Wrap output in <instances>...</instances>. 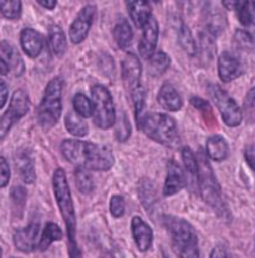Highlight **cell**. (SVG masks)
Returning <instances> with one entry per match:
<instances>
[{
	"label": "cell",
	"instance_id": "7bdbcfd3",
	"mask_svg": "<svg viewBox=\"0 0 255 258\" xmlns=\"http://www.w3.org/2000/svg\"><path fill=\"white\" fill-rule=\"evenodd\" d=\"M244 157H245L246 164L251 170L255 171V145H248L244 150Z\"/></svg>",
	"mask_w": 255,
	"mask_h": 258
},
{
	"label": "cell",
	"instance_id": "ac0fdd59",
	"mask_svg": "<svg viewBox=\"0 0 255 258\" xmlns=\"http://www.w3.org/2000/svg\"><path fill=\"white\" fill-rule=\"evenodd\" d=\"M15 165L19 171L20 178L28 185L35 182L36 173L35 166H34L33 155L29 150H20L15 156Z\"/></svg>",
	"mask_w": 255,
	"mask_h": 258
},
{
	"label": "cell",
	"instance_id": "8d00e7d4",
	"mask_svg": "<svg viewBox=\"0 0 255 258\" xmlns=\"http://www.w3.org/2000/svg\"><path fill=\"white\" fill-rule=\"evenodd\" d=\"M234 43H235L238 49L243 50V51H250L254 47L255 41L254 36L251 35L249 31L239 29V30H236L235 34H234Z\"/></svg>",
	"mask_w": 255,
	"mask_h": 258
},
{
	"label": "cell",
	"instance_id": "b9f144b4",
	"mask_svg": "<svg viewBox=\"0 0 255 258\" xmlns=\"http://www.w3.org/2000/svg\"><path fill=\"white\" fill-rule=\"evenodd\" d=\"M10 180V167L7 159L0 156V188L5 187Z\"/></svg>",
	"mask_w": 255,
	"mask_h": 258
},
{
	"label": "cell",
	"instance_id": "f5cc1de1",
	"mask_svg": "<svg viewBox=\"0 0 255 258\" xmlns=\"http://www.w3.org/2000/svg\"><path fill=\"white\" fill-rule=\"evenodd\" d=\"M14 258H15V257H14Z\"/></svg>",
	"mask_w": 255,
	"mask_h": 258
},
{
	"label": "cell",
	"instance_id": "bcb514c9",
	"mask_svg": "<svg viewBox=\"0 0 255 258\" xmlns=\"http://www.w3.org/2000/svg\"><path fill=\"white\" fill-rule=\"evenodd\" d=\"M8 96H9V89H8V84L5 83L3 79H0V109L4 107L7 104Z\"/></svg>",
	"mask_w": 255,
	"mask_h": 258
},
{
	"label": "cell",
	"instance_id": "836d02e7",
	"mask_svg": "<svg viewBox=\"0 0 255 258\" xmlns=\"http://www.w3.org/2000/svg\"><path fill=\"white\" fill-rule=\"evenodd\" d=\"M75 181L77 188L80 189V192H82L83 195H90L91 192L94 191L93 176L90 175V172H89L88 170L76 167Z\"/></svg>",
	"mask_w": 255,
	"mask_h": 258
},
{
	"label": "cell",
	"instance_id": "484cf974",
	"mask_svg": "<svg viewBox=\"0 0 255 258\" xmlns=\"http://www.w3.org/2000/svg\"><path fill=\"white\" fill-rule=\"evenodd\" d=\"M181 155H182V161L189 181L193 186H198V160H197V156L188 146L183 147Z\"/></svg>",
	"mask_w": 255,
	"mask_h": 258
},
{
	"label": "cell",
	"instance_id": "9a60e30c",
	"mask_svg": "<svg viewBox=\"0 0 255 258\" xmlns=\"http://www.w3.org/2000/svg\"><path fill=\"white\" fill-rule=\"evenodd\" d=\"M187 185V177L185 171L182 170L180 164L175 160H169L167 165V177H165L163 195L165 197L173 196L183 189Z\"/></svg>",
	"mask_w": 255,
	"mask_h": 258
},
{
	"label": "cell",
	"instance_id": "7dc6e473",
	"mask_svg": "<svg viewBox=\"0 0 255 258\" xmlns=\"http://www.w3.org/2000/svg\"><path fill=\"white\" fill-rule=\"evenodd\" d=\"M38 4H40L41 7H44L45 9L52 10V9H55V7L57 5V2L56 0H39Z\"/></svg>",
	"mask_w": 255,
	"mask_h": 258
},
{
	"label": "cell",
	"instance_id": "5bb4252c",
	"mask_svg": "<svg viewBox=\"0 0 255 258\" xmlns=\"http://www.w3.org/2000/svg\"><path fill=\"white\" fill-rule=\"evenodd\" d=\"M121 70H122V79L123 83H125V86L130 90V93H132L135 89H137L141 85V61H139V59L135 54L130 52L122 60Z\"/></svg>",
	"mask_w": 255,
	"mask_h": 258
},
{
	"label": "cell",
	"instance_id": "7a4b0ae2",
	"mask_svg": "<svg viewBox=\"0 0 255 258\" xmlns=\"http://www.w3.org/2000/svg\"><path fill=\"white\" fill-rule=\"evenodd\" d=\"M163 225L171 236L172 249L178 258H199L198 236L188 221L176 216H164Z\"/></svg>",
	"mask_w": 255,
	"mask_h": 258
},
{
	"label": "cell",
	"instance_id": "ba28073f",
	"mask_svg": "<svg viewBox=\"0 0 255 258\" xmlns=\"http://www.w3.org/2000/svg\"><path fill=\"white\" fill-rule=\"evenodd\" d=\"M209 96L219 110L223 121L229 127H238L243 121V112L235 100L217 84L208 86Z\"/></svg>",
	"mask_w": 255,
	"mask_h": 258
},
{
	"label": "cell",
	"instance_id": "d6986e66",
	"mask_svg": "<svg viewBox=\"0 0 255 258\" xmlns=\"http://www.w3.org/2000/svg\"><path fill=\"white\" fill-rule=\"evenodd\" d=\"M159 105L165 109L167 111H180L181 107H182L183 101L181 99V95L178 94V91L176 90L175 86L169 83H164L162 85V88L159 89L158 96H157Z\"/></svg>",
	"mask_w": 255,
	"mask_h": 258
},
{
	"label": "cell",
	"instance_id": "f35d334b",
	"mask_svg": "<svg viewBox=\"0 0 255 258\" xmlns=\"http://www.w3.org/2000/svg\"><path fill=\"white\" fill-rule=\"evenodd\" d=\"M130 135H131V123L130 121H128V118L126 117V115L122 114V116H121L120 120L117 121L116 140H118L120 142H123L128 140Z\"/></svg>",
	"mask_w": 255,
	"mask_h": 258
},
{
	"label": "cell",
	"instance_id": "3957f363",
	"mask_svg": "<svg viewBox=\"0 0 255 258\" xmlns=\"http://www.w3.org/2000/svg\"><path fill=\"white\" fill-rule=\"evenodd\" d=\"M137 126L147 138L167 147L175 146L178 142L177 123L167 114L147 112L137 121Z\"/></svg>",
	"mask_w": 255,
	"mask_h": 258
},
{
	"label": "cell",
	"instance_id": "52a82bcc",
	"mask_svg": "<svg viewBox=\"0 0 255 258\" xmlns=\"http://www.w3.org/2000/svg\"><path fill=\"white\" fill-rule=\"evenodd\" d=\"M91 101H93L94 122L101 130L111 128L116 123V109L114 99L109 89L104 85H94L91 88Z\"/></svg>",
	"mask_w": 255,
	"mask_h": 258
},
{
	"label": "cell",
	"instance_id": "8fae6325",
	"mask_svg": "<svg viewBox=\"0 0 255 258\" xmlns=\"http://www.w3.org/2000/svg\"><path fill=\"white\" fill-rule=\"evenodd\" d=\"M39 233H40L39 222H31L25 227L15 231L13 239H14V244L18 251L23 253H31L38 249Z\"/></svg>",
	"mask_w": 255,
	"mask_h": 258
},
{
	"label": "cell",
	"instance_id": "f546056e",
	"mask_svg": "<svg viewBox=\"0 0 255 258\" xmlns=\"http://www.w3.org/2000/svg\"><path fill=\"white\" fill-rule=\"evenodd\" d=\"M177 36L178 43L182 46V49L185 50L188 55L194 56V55L197 54L196 40H194L193 35H192L191 29H189L183 22H180V24L177 25Z\"/></svg>",
	"mask_w": 255,
	"mask_h": 258
},
{
	"label": "cell",
	"instance_id": "ab89813d",
	"mask_svg": "<svg viewBox=\"0 0 255 258\" xmlns=\"http://www.w3.org/2000/svg\"><path fill=\"white\" fill-rule=\"evenodd\" d=\"M110 211L114 217L120 218L125 215L126 211V202L121 195H114L110 200Z\"/></svg>",
	"mask_w": 255,
	"mask_h": 258
},
{
	"label": "cell",
	"instance_id": "7402d4cb",
	"mask_svg": "<svg viewBox=\"0 0 255 258\" xmlns=\"http://www.w3.org/2000/svg\"><path fill=\"white\" fill-rule=\"evenodd\" d=\"M131 19L138 28H143L149 18L152 17V8L148 2L137 0V2H127L126 3Z\"/></svg>",
	"mask_w": 255,
	"mask_h": 258
},
{
	"label": "cell",
	"instance_id": "5b68a950",
	"mask_svg": "<svg viewBox=\"0 0 255 258\" xmlns=\"http://www.w3.org/2000/svg\"><path fill=\"white\" fill-rule=\"evenodd\" d=\"M52 188H54L55 200H56L57 207L62 216L65 226H66L67 237H69V244L77 243L76 237V212L73 207L72 196L67 182V177L65 171L61 167H57L54 171L52 176Z\"/></svg>",
	"mask_w": 255,
	"mask_h": 258
},
{
	"label": "cell",
	"instance_id": "cb8c5ba5",
	"mask_svg": "<svg viewBox=\"0 0 255 258\" xmlns=\"http://www.w3.org/2000/svg\"><path fill=\"white\" fill-rule=\"evenodd\" d=\"M138 195L142 205L144 206L147 212L151 213L152 209H154L157 201L156 189H154L153 183L148 178H142L138 182Z\"/></svg>",
	"mask_w": 255,
	"mask_h": 258
},
{
	"label": "cell",
	"instance_id": "7c38bea8",
	"mask_svg": "<svg viewBox=\"0 0 255 258\" xmlns=\"http://www.w3.org/2000/svg\"><path fill=\"white\" fill-rule=\"evenodd\" d=\"M142 29H143V33H142V38L139 40L138 50L143 59L149 60L156 52L157 44H158V22L153 17H151Z\"/></svg>",
	"mask_w": 255,
	"mask_h": 258
},
{
	"label": "cell",
	"instance_id": "4316f807",
	"mask_svg": "<svg viewBox=\"0 0 255 258\" xmlns=\"http://www.w3.org/2000/svg\"><path fill=\"white\" fill-rule=\"evenodd\" d=\"M114 38L121 49H127L133 40V31L130 23L126 19H120L114 28Z\"/></svg>",
	"mask_w": 255,
	"mask_h": 258
},
{
	"label": "cell",
	"instance_id": "83f0119b",
	"mask_svg": "<svg viewBox=\"0 0 255 258\" xmlns=\"http://www.w3.org/2000/svg\"><path fill=\"white\" fill-rule=\"evenodd\" d=\"M65 127L71 135L83 138L89 134V126L85 118L78 116L76 112H69L65 117Z\"/></svg>",
	"mask_w": 255,
	"mask_h": 258
},
{
	"label": "cell",
	"instance_id": "f6af8a7d",
	"mask_svg": "<svg viewBox=\"0 0 255 258\" xmlns=\"http://www.w3.org/2000/svg\"><path fill=\"white\" fill-rule=\"evenodd\" d=\"M245 107L248 111H251L255 114V86L248 91L245 96Z\"/></svg>",
	"mask_w": 255,
	"mask_h": 258
},
{
	"label": "cell",
	"instance_id": "6da1fadb",
	"mask_svg": "<svg viewBox=\"0 0 255 258\" xmlns=\"http://www.w3.org/2000/svg\"><path fill=\"white\" fill-rule=\"evenodd\" d=\"M65 159L76 167L91 171H107L115 164L111 149L94 142L67 139L61 142Z\"/></svg>",
	"mask_w": 255,
	"mask_h": 258
},
{
	"label": "cell",
	"instance_id": "e0dca14e",
	"mask_svg": "<svg viewBox=\"0 0 255 258\" xmlns=\"http://www.w3.org/2000/svg\"><path fill=\"white\" fill-rule=\"evenodd\" d=\"M20 45L29 57L35 59L43 51L44 40L38 31L31 28H25L20 33Z\"/></svg>",
	"mask_w": 255,
	"mask_h": 258
},
{
	"label": "cell",
	"instance_id": "1f68e13d",
	"mask_svg": "<svg viewBox=\"0 0 255 258\" xmlns=\"http://www.w3.org/2000/svg\"><path fill=\"white\" fill-rule=\"evenodd\" d=\"M148 62L149 75L153 76V78H158V76L163 75L168 70L171 65V59L165 52L159 51L154 52L153 56L148 60Z\"/></svg>",
	"mask_w": 255,
	"mask_h": 258
},
{
	"label": "cell",
	"instance_id": "816d5d0a",
	"mask_svg": "<svg viewBox=\"0 0 255 258\" xmlns=\"http://www.w3.org/2000/svg\"><path fill=\"white\" fill-rule=\"evenodd\" d=\"M254 5H255V2H254Z\"/></svg>",
	"mask_w": 255,
	"mask_h": 258
},
{
	"label": "cell",
	"instance_id": "44dd1931",
	"mask_svg": "<svg viewBox=\"0 0 255 258\" xmlns=\"http://www.w3.org/2000/svg\"><path fill=\"white\" fill-rule=\"evenodd\" d=\"M206 152L213 161L222 162L229 156V145L222 135H213L206 142Z\"/></svg>",
	"mask_w": 255,
	"mask_h": 258
},
{
	"label": "cell",
	"instance_id": "681fc988",
	"mask_svg": "<svg viewBox=\"0 0 255 258\" xmlns=\"http://www.w3.org/2000/svg\"><path fill=\"white\" fill-rule=\"evenodd\" d=\"M236 3L238 2H222V4L227 7V9H235Z\"/></svg>",
	"mask_w": 255,
	"mask_h": 258
},
{
	"label": "cell",
	"instance_id": "f907efd6",
	"mask_svg": "<svg viewBox=\"0 0 255 258\" xmlns=\"http://www.w3.org/2000/svg\"><path fill=\"white\" fill-rule=\"evenodd\" d=\"M2 253H3V252H2V248H0V258H2Z\"/></svg>",
	"mask_w": 255,
	"mask_h": 258
},
{
	"label": "cell",
	"instance_id": "d6a6232c",
	"mask_svg": "<svg viewBox=\"0 0 255 258\" xmlns=\"http://www.w3.org/2000/svg\"><path fill=\"white\" fill-rule=\"evenodd\" d=\"M75 112L82 118L93 116V101L83 94H76L72 100Z\"/></svg>",
	"mask_w": 255,
	"mask_h": 258
},
{
	"label": "cell",
	"instance_id": "9c48e42d",
	"mask_svg": "<svg viewBox=\"0 0 255 258\" xmlns=\"http://www.w3.org/2000/svg\"><path fill=\"white\" fill-rule=\"evenodd\" d=\"M30 109V99L25 91L17 90L13 94L12 100H10L9 107L7 111L0 116V140L8 135L12 126L17 122L18 120L25 116Z\"/></svg>",
	"mask_w": 255,
	"mask_h": 258
},
{
	"label": "cell",
	"instance_id": "277c9868",
	"mask_svg": "<svg viewBox=\"0 0 255 258\" xmlns=\"http://www.w3.org/2000/svg\"><path fill=\"white\" fill-rule=\"evenodd\" d=\"M197 160H198V188L202 197L220 217H225L228 213L227 205L223 200L219 182L210 167L207 155L204 152H199Z\"/></svg>",
	"mask_w": 255,
	"mask_h": 258
},
{
	"label": "cell",
	"instance_id": "603a6c76",
	"mask_svg": "<svg viewBox=\"0 0 255 258\" xmlns=\"http://www.w3.org/2000/svg\"><path fill=\"white\" fill-rule=\"evenodd\" d=\"M0 49H2L3 54L5 56V62L8 64L9 69L14 70V74L17 76H20L24 71V61L20 56V54L18 52V50L15 49L14 45L9 43V41H2L0 43Z\"/></svg>",
	"mask_w": 255,
	"mask_h": 258
},
{
	"label": "cell",
	"instance_id": "e575fe53",
	"mask_svg": "<svg viewBox=\"0 0 255 258\" xmlns=\"http://www.w3.org/2000/svg\"><path fill=\"white\" fill-rule=\"evenodd\" d=\"M0 13L4 18L9 20L19 19L22 15V2L13 0V2H2L0 0Z\"/></svg>",
	"mask_w": 255,
	"mask_h": 258
},
{
	"label": "cell",
	"instance_id": "4dcf8cb0",
	"mask_svg": "<svg viewBox=\"0 0 255 258\" xmlns=\"http://www.w3.org/2000/svg\"><path fill=\"white\" fill-rule=\"evenodd\" d=\"M235 10L241 25H244L245 28H255L254 2H238Z\"/></svg>",
	"mask_w": 255,
	"mask_h": 258
},
{
	"label": "cell",
	"instance_id": "f1b7e54d",
	"mask_svg": "<svg viewBox=\"0 0 255 258\" xmlns=\"http://www.w3.org/2000/svg\"><path fill=\"white\" fill-rule=\"evenodd\" d=\"M62 238V231L56 223L47 222L45 228H44L43 233H41L40 239H39V251H46L51 243L60 241Z\"/></svg>",
	"mask_w": 255,
	"mask_h": 258
},
{
	"label": "cell",
	"instance_id": "d4e9b609",
	"mask_svg": "<svg viewBox=\"0 0 255 258\" xmlns=\"http://www.w3.org/2000/svg\"><path fill=\"white\" fill-rule=\"evenodd\" d=\"M49 45L57 57L64 56L67 49V40L64 30L59 25H54L49 33Z\"/></svg>",
	"mask_w": 255,
	"mask_h": 258
},
{
	"label": "cell",
	"instance_id": "ee69618b",
	"mask_svg": "<svg viewBox=\"0 0 255 258\" xmlns=\"http://www.w3.org/2000/svg\"><path fill=\"white\" fill-rule=\"evenodd\" d=\"M209 258H232V256H230L227 247L220 246L219 244V246H215L214 248H213V251L210 252Z\"/></svg>",
	"mask_w": 255,
	"mask_h": 258
},
{
	"label": "cell",
	"instance_id": "60d3db41",
	"mask_svg": "<svg viewBox=\"0 0 255 258\" xmlns=\"http://www.w3.org/2000/svg\"><path fill=\"white\" fill-rule=\"evenodd\" d=\"M191 104L193 105L197 110H199V111L203 114L204 117H210L214 121V115H213L212 107H210L209 102L207 101V100L202 99V97L199 96H193L191 99Z\"/></svg>",
	"mask_w": 255,
	"mask_h": 258
},
{
	"label": "cell",
	"instance_id": "4fadbf2b",
	"mask_svg": "<svg viewBox=\"0 0 255 258\" xmlns=\"http://www.w3.org/2000/svg\"><path fill=\"white\" fill-rule=\"evenodd\" d=\"M243 74V64L235 54L224 51L218 59V75L223 83H230Z\"/></svg>",
	"mask_w": 255,
	"mask_h": 258
},
{
	"label": "cell",
	"instance_id": "d590c367",
	"mask_svg": "<svg viewBox=\"0 0 255 258\" xmlns=\"http://www.w3.org/2000/svg\"><path fill=\"white\" fill-rule=\"evenodd\" d=\"M132 96L133 105H135V116H136V122L142 117V115L144 114V107H146V90L142 85H139L137 89L131 93Z\"/></svg>",
	"mask_w": 255,
	"mask_h": 258
},
{
	"label": "cell",
	"instance_id": "c3c4849f",
	"mask_svg": "<svg viewBox=\"0 0 255 258\" xmlns=\"http://www.w3.org/2000/svg\"><path fill=\"white\" fill-rule=\"evenodd\" d=\"M8 73H9V67L5 62V60L0 57V75H8Z\"/></svg>",
	"mask_w": 255,
	"mask_h": 258
},
{
	"label": "cell",
	"instance_id": "ffe728a7",
	"mask_svg": "<svg viewBox=\"0 0 255 258\" xmlns=\"http://www.w3.org/2000/svg\"><path fill=\"white\" fill-rule=\"evenodd\" d=\"M204 26H206V33L217 38L227 26L225 15L215 8H207L204 9Z\"/></svg>",
	"mask_w": 255,
	"mask_h": 258
},
{
	"label": "cell",
	"instance_id": "30bf717a",
	"mask_svg": "<svg viewBox=\"0 0 255 258\" xmlns=\"http://www.w3.org/2000/svg\"><path fill=\"white\" fill-rule=\"evenodd\" d=\"M96 15V7L94 4H88L80 10L70 26L69 36L73 44H81L89 35L94 18Z\"/></svg>",
	"mask_w": 255,
	"mask_h": 258
},
{
	"label": "cell",
	"instance_id": "74e56055",
	"mask_svg": "<svg viewBox=\"0 0 255 258\" xmlns=\"http://www.w3.org/2000/svg\"><path fill=\"white\" fill-rule=\"evenodd\" d=\"M10 197H12L13 205H14L15 209H19L20 213H22L24 206H25L26 197H28L26 188L23 187V186H14L12 192H10Z\"/></svg>",
	"mask_w": 255,
	"mask_h": 258
},
{
	"label": "cell",
	"instance_id": "2e32d148",
	"mask_svg": "<svg viewBox=\"0 0 255 258\" xmlns=\"http://www.w3.org/2000/svg\"><path fill=\"white\" fill-rule=\"evenodd\" d=\"M131 230L135 243L141 252H147L153 242V231L139 216H133L131 221Z\"/></svg>",
	"mask_w": 255,
	"mask_h": 258
},
{
	"label": "cell",
	"instance_id": "8992f818",
	"mask_svg": "<svg viewBox=\"0 0 255 258\" xmlns=\"http://www.w3.org/2000/svg\"><path fill=\"white\" fill-rule=\"evenodd\" d=\"M62 88L64 81L60 76H55L47 83L44 97L36 110L39 125L43 128H51L59 122L62 112Z\"/></svg>",
	"mask_w": 255,
	"mask_h": 258
}]
</instances>
